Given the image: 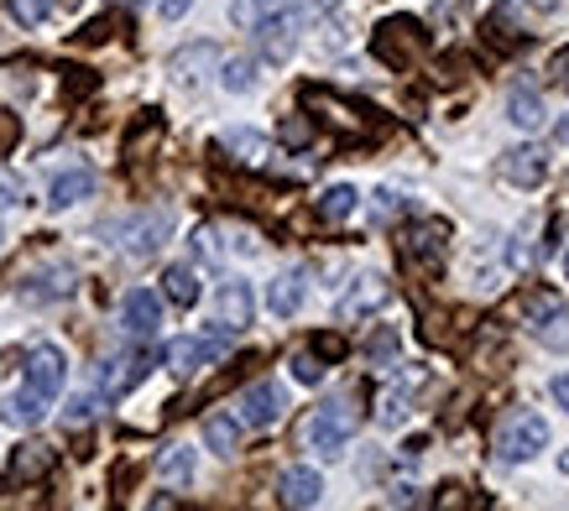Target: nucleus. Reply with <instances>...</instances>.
Here are the masks:
<instances>
[{"label": "nucleus", "mask_w": 569, "mask_h": 511, "mask_svg": "<svg viewBox=\"0 0 569 511\" xmlns=\"http://www.w3.org/2000/svg\"><path fill=\"white\" fill-rule=\"evenodd\" d=\"M371 52H377L387 69H413L418 58L429 52V32L413 17H387L377 27V37H371Z\"/></svg>", "instance_id": "f257e3e1"}, {"label": "nucleus", "mask_w": 569, "mask_h": 511, "mask_svg": "<svg viewBox=\"0 0 569 511\" xmlns=\"http://www.w3.org/2000/svg\"><path fill=\"white\" fill-rule=\"evenodd\" d=\"M350 433H356V408H350V397L325 402V408L303 423V443H309L313 454H340Z\"/></svg>", "instance_id": "f03ea898"}, {"label": "nucleus", "mask_w": 569, "mask_h": 511, "mask_svg": "<svg viewBox=\"0 0 569 511\" xmlns=\"http://www.w3.org/2000/svg\"><path fill=\"white\" fill-rule=\"evenodd\" d=\"M303 104H309L313 116L325 120L329 131H340V137H371V116H366L361 104H350V100H340L335 89H303Z\"/></svg>", "instance_id": "7ed1b4c3"}, {"label": "nucleus", "mask_w": 569, "mask_h": 511, "mask_svg": "<svg viewBox=\"0 0 569 511\" xmlns=\"http://www.w3.org/2000/svg\"><path fill=\"white\" fill-rule=\"evenodd\" d=\"M497 449H501V460H507V464L533 460L538 449H549V423H543L538 412H518V418H507Z\"/></svg>", "instance_id": "20e7f679"}, {"label": "nucleus", "mask_w": 569, "mask_h": 511, "mask_svg": "<svg viewBox=\"0 0 569 511\" xmlns=\"http://www.w3.org/2000/svg\"><path fill=\"white\" fill-rule=\"evenodd\" d=\"M157 324H162V298L147 288H131L121 303V329L131 334V340H152Z\"/></svg>", "instance_id": "39448f33"}, {"label": "nucleus", "mask_w": 569, "mask_h": 511, "mask_svg": "<svg viewBox=\"0 0 569 511\" xmlns=\"http://www.w3.org/2000/svg\"><path fill=\"white\" fill-rule=\"evenodd\" d=\"M63 375H69L63 350H58V344H37L32 360H27V387H32V392H42L52 402V397L63 392Z\"/></svg>", "instance_id": "423d86ee"}, {"label": "nucleus", "mask_w": 569, "mask_h": 511, "mask_svg": "<svg viewBox=\"0 0 569 511\" xmlns=\"http://www.w3.org/2000/svg\"><path fill=\"white\" fill-rule=\"evenodd\" d=\"M282 408H288V397H282L277 381H257V387L241 392V423L246 428H272L277 418H282Z\"/></svg>", "instance_id": "0eeeda50"}, {"label": "nucleus", "mask_w": 569, "mask_h": 511, "mask_svg": "<svg viewBox=\"0 0 569 511\" xmlns=\"http://www.w3.org/2000/svg\"><path fill=\"white\" fill-rule=\"evenodd\" d=\"M251 288H246L241 277H230L220 292H214V324L224 329V334H241L246 324H251Z\"/></svg>", "instance_id": "6e6552de"}, {"label": "nucleus", "mask_w": 569, "mask_h": 511, "mask_svg": "<svg viewBox=\"0 0 569 511\" xmlns=\"http://www.w3.org/2000/svg\"><path fill=\"white\" fill-rule=\"evenodd\" d=\"M224 340H230L224 329H220V334H204V340H173L162 355H168V365H173L178 375H189V371H199L204 360H220L224 355Z\"/></svg>", "instance_id": "1a4fd4ad"}, {"label": "nucleus", "mask_w": 569, "mask_h": 511, "mask_svg": "<svg viewBox=\"0 0 569 511\" xmlns=\"http://www.w3.org/2000/svg\"><path fill=\"white\" fill-rule=\"evenodd\" d=\"M168 236H173V214H168V209L137 214V220L126 224V251H131V255H152Z\"/></svg>", "instance_id": "9d476101"}, {"label": "nucleus", "mask_w": 569, "mask_h": 511, "mask_svg": "<svg viewBox=\"0 0 569 511\" xmlns=\"http://www.w3.org/2000/svg\"><path fill=\"white\" fill-rule=\"evenodd\" d=\"M501 178L518 188H538L549 178V157L538 152V147H512V152L501 157Z\"/></svg>", "instance_id": "9b49d317"}, {"label": "nucleus", "mask_w": 569, "mask_h": 511, "mask_svg": "<svg viewBox=\"0 0 569 511\" xmlns=\"http://www.w3.org/2000/svg\"><path fill=\"white\" fill-rule=\"evenodd\" d=\"M141 375H147V355H116L100 365V392L104 397H121L131 387H141Z\"/></svg>", "instance_id": "f8f14e48"}, {"label": "nucleus", "mask_w": 569, "mask_h": 511, "mask_svg": "<svg viewBox=\"0 0 569 511\" xmlns=\"http://www.w3.org/2000/svg\"><path fill=\"white\" fill-rule=\"evenodd\" d=\"M220 152L230 157V162H241V168H261L272 147H267V137H261V131H246V126H236V131H224V137H220Z\"/></svg>", "instance_id": "ddd939ff"}, {"label": "nucleus", "mask_w": 569, "mask_h": 511, "mask_svg": "<svg viewBox=\"0 0 569 511\" xmlns=\"http://www.w3.org/2000/svg\"><path fill=\"white\" fill-rule=\"evenodd\" d=\"M282 507H319V495H325V480H319V470H309V464H298V470H288L282 475Z\"/></svg>", "instance_id": "4468645a"}, {"label": "nucleus", "mask_w": 569, "mask_h": 511, "mask_svg": "<svg viewBox=\"0 0 569 511\" xmlns=\"http://www.w3.org/2000/svg\"><path fill=\"white\" fill-rule=\"evenodd\" d=\"M94 193V172L89 168H73V172H58L48 188V209H73L79 199H89Z\"/></svg>", "instance_id": "2eb2a0df"}, {"label": "nucleus", "mask_w": 569, "mask_h": 511, "mask_svg": "<svg viewBox=\"0 0 569 511\" xmlns=\"http://www.w3.org/2000/svg\"><path fill=\"white\" fill-rule=\"evenodd\" d=\"M381 303H387V282H381V277H361V282L340 298V319H366V313H377Z\"/></svg>", "instance_id": "dca6fc26"}, {"label": "nucleus", "mask_w": 569, "mask_h": 511, "mask_svg": "<svg viewBox=\"0 0 569 511\" xmlns=\"http://www.w3.org/2000/svg\"><path fill=\"white\" fill-rule=\"evenodd\" d=\"M257 42H261V52H267V58H288V52H293V42H298V17H267V21H257Z\"/></svg>", "instance_id": "f3484780"}, {"label": "nucleus", "mask_w": 569, "mask_h": 511, "mask_svg": "<svg viewBox=\"0 0 569 511\" xmlns=\"http://www.w3.org/2000/svg\"><path fill=\"white\" fill-rule=\"evenodd\" d=\"M52 470V449L48 443H21L17 454H11V470L6 475L17 480V485H32V480H42Z\"/></svg>", "instance_id": "a211bd4d"}, {"label": "nucleus", "mask_w": 569, "mask_h": 511, "mask_svg": "<svg viewBox=\"0 0 569 511\" xmlns=\"http://www.w3.org/2000/svg\"><path fill=\"white\" fill-rule=\"evenodd\" d=\"M267 308H272L277 319H293L298 308H303V272L272 277V288H267Z\"/></svg>", "instance_id": "6ab92c4d"}, {"label": "nucleus", "mask_w": 569, "mask_h": 511, "mask_svg": "<svg viewBox=\"0 0 569 511\" xmlns=\"http://www.w3.org/2000/svg\"><path fill=\"white\" fill-rule=\"evenodd\" d=\"M204 443L214 449V454H236L241 449V418H230V412H214V418H204Z\"/></svg>", "instance_id": "aec40b11"}, {"label": "nucleus", "mask_w": 569, "mask_h": 511, "mask_svg": "<svg viewBox=\"0 0 569 511\" xmlns=\"http://www.w3.org/2000/svg\"><path fill=\"white\" fill-rule=\"evenodd\" d=\"M42 418H48V397L32 392V387H21V392L6 402V423L11 428H32V423H42Z\"/></svg>", "instance_id": "412c9836"}, {"label": "nucleus", "mask_w": 569, "mask_h": 511, "mask_svg": "<svg viewBox=\"0 0 569 511\" xmlns=\"http://www.w3.org/2000/svg\"><path fill=\"white\" fill-rule=\"evenodd\" d=\"M507 120L512 126H522V131H538L543 126V94L538 89H512V100H507Z\"/></svg>", "instance_id": "4be33fe9"}, {"label": "nucleus", "mask_w": 569, "mask_h": 511, "mask_svg": "<svg viewBox=\"0 0 569 511\" xmlns=\"http://www.w3.org/2000/svg\"><path fill=\"white\" fill-rule=\"evenodd\" d=\"M356 204H361V193H356L350 183H335V188H325V193H319V220L340 224V220H350V214H356Z\"/></svg>", "instance_id": "5701e85b"}, {"label": "nucleus", "mask_w": 569, "mask_h": 511, "mask_svg": "<svg viewBox=\"0 0 569 511\" xmlns=\"http://www.w3.org/2000/svg\"><path fill=\"white\" fill-rule=\"evenodd\" d=\"M553 308H559V298L553 292H528V298H512V308H507V319H518V324L538 329L543 319H549Z\"/></svg>", "instance_id": "b1692460"}, {"label": "nucleus", "mask_w": 569, "mask_h": 511, "mask_svg": "<svg viewBox=\"0 0 569 511\" xmlns=\"http://www.w3.org/2000/svg\"><path fill=\"white\" fill-rule=\"evenodd\" d=\"M157 475L183 491V485L193 480V449H189V443H173V449H162V460H157Z\"/></svg>", "instance_id": "393cba45"}, {"label": "nucleus", "mask_w": 569, "mask_h": 511, "mask_svg": "<svg viewBox=\"0 0 569 511\" xmlns=\"http://www.w3.org/2000/svg\"><path fill=\"white\" fill-rule=\"evenodd\" d=\"M162 292H168L178 308H193L199 303V272L178 261V267H168V277H162Z\"/></svg>", "instance_id": "a878e982"}, {"label": "nucleus", "mask_w": 569, "mask_h": 511, "mask_svg": "<svg viewBox=\"0 0 569 511\" xmlns=\"http://www.w3.org/2000/svg\"><path fill=\"white\" fill-rule=\"evenodd\" d=\"M449 240V224L445 220H423L408 230V255H439Z\"/></svg>", "instance_id": "bb28decb"}, {"label": "nucleus", "mask_w": 569, "mask_h": 511, "mask_svg": "<svg viewBox=\"0 0 569 511\" xmlns=\"http://www.w3.org/2000/svg\"><path fill=\"white\" fill-rule=\"evenodd\" d=\"M220 84L230 89V94H246V89H257V63L251 58H230L220 73Z\"/></svg>", "instance_id": "cd10ccee"}, {"label": "nucleus", "mask_w": 569, "mask_h": 511, "mask_svg": "<svg viewBox=\"0 0 569 511\" xmlns=\"http://www.w3.org/2000/svg\"><path fill=\"white\" fill-rule=\"evenodd\" d=\"M73 292V272L63 267V272L42 277V288H21V298H32V303H48V298H69Z\"/></svg>", "instance_id": "c85d7f7f"}, {"label": "nucleus", "mask_w": 569, "mask_h": 511, "mask_svg": "<svg viewBox=\"0 0 569 511\" xmlns=\"http://www.w3.org/2000/svg\"><path fill=\"white\" fill-rule=\"evenodd\" d=\"M533 334L549 344V350H565V344H569V313H565V308H553V313L533 329Z\"/></svg>", "instance_id": "c756f323"}, {"label": "nucleus", "mask_w": 569, "mask_h": 511, "mask_svg": "<svg viewBox=\"0 0 569 511\" xmlns=\"http://www.w3.org/2000/svg\"><path fill=\"white\" fill-rule=\"evenodd\" d=\"M397 344H402V340H397V329H387V324H381L377 334L366 340V355L377 360V365H397Z\"/></svg>", "instance_id": "7c9ffc66"}, {"label": "nucleus", "mask_w": 569, "mask_h": 511, "mask_svg": "<svg viewBox=\"0 0 569 511\" xmlns=\"http://www.w3.org/2000/svg\"><path fill=\"white\" fill-rule=\"evenodd\" d=\"M6 11H11L21 27H37V21H48L52 0H6Z\"/></svg>", "instance_id": "2f4dec72"}, {"label": "nucleus", "mask_w": 569, "mask_h": 511, "mask_svg": "<svg viewBox=\"0 0 569 511\" xmlns=\"http://www.w3.org/2000/svg\"><path fill=\"white\" fill-rule=\"evenodd\" d=\"M293 375L303 381V387H319V381H325V360L313 355V350H298V355H293Z\"/></svg>", "instance_id": "473e14b6"}, {"label": "nucleus", "mask_w": 569, "mask_h": 511, "mask_svg": "<svg viewBox=\"0 0 569 511\" xmlns=\"http://www.w3.org/2000/svg\"><path fill=\"white\" fill-rule=\"evenodd\" d=\"M199 63H214V48H209V42H204V48L178 52V58H173V73H178V79H193V69H199Z\"/></svg>", "instance_id": "72a5a7b5"}, {"label": "nucleus", "mask_w": 569, "mask_h": 511, "mask_svg": "<svg viewBox=\"0 0 569 511\" xmlns=\"http://www.w3.org/2000/svg\"><path fill=\"white\" fill-rule=\"evenodd\" d=\"M94 412H100V397L79 392V397H73V402H69V412H63V423H69V428H84L89 418H94Z\"/></svg>", "instance_id": "f704fd0d"}, {"label": "nucleus", "mask_w": 569, "mask_h": 511, "mask_svg": "<svg viewBox=\"0 0 569 511\" xmlns=\"http://www.w3.org/2000/svg\"><path fill=\"white\" fill-rule=\"evenodd\" d=\"M157 137H162V126H157V120H147V131H137V137H131V147H126V157H137V162H141V152H152V147H157Z\"/></svg>", "instance_id": "c9c22d12"}, {"label": "nucleus", "mask_w": 569, "mask_h": 511, "mask_svg": "<svg viewBox=\"0 0 569 511\" xmlns=\"http://www.w3.org/2000/svg\"><path fill=\"white\" fill-rule=\"evenodd\" d=\"M21 141V116H11V110H0V157L11 152Z\"/></svg>", "instance_id": "e433bc0d"}, {"label": "nucleus", "mask_w": 569, "mask_h": 511, "mask_svg": "<svg viewBox=\"0 0 569 511\" xmlns=\"http://www.w3.org/2000/svg\"><path fill=\"white\" fill-rule=\"evenodd\" d=\"M313 355H319V360H340V355H346V340H340V334H313Z\"/></svg>", "instance_id": "4c0bfd02"}, {"label": "nucleus", "mask_w": 569, "mask_h": 511, "mask_svg": "<svg viewBox=\"0 0 569 511\" xmlns=\"http://www.w3.org/2000/svg\"><path fill=\"white\" fill-rule=\"evenodd\" d=\"M549 73H553V84H559V89H569V48H559V52H553Z\"/></svg>", "instance_id": "58836bf2"}, {"label": "nucleus", "mask_w": 569, "mask_h": 511, "mask_svg": "<svg viewBox=\"0 0 569 511\" xmlns=\"http://www.w3.org/2000/svg\"><path fill=\"white\" fill-rule=\"evenodd\" d=\"M282 141H288V147H303V141H309V126H303V120H282Z\"/></svg>", "instance_id": "ea45409f"}, {"label": "nucleus", "mask_w": 569, "mask_h": 511, "mask_svg": "<svg viewBox=\"0 0 569 511\" xmlns=\"http://www.w3.org/2000/svg\"><path fill=\"white\" fill-rule=\"evenodd\" d=\"M157 17H162V21L189 17V0H157Z\"/></svg>", "instance_id": "a19ab883"}, {"label": "nucleus", "mask_w": 569, "mask_h": 511, "mask_svg": "<svg viewBox=\"0 0 569 511\" xmlns=\"http://www.w3.org/2000/svg\"><path fill=\"white\" fill-rule=\"evenodd\" d=\"M236 21L251 27V21H257V0H236Z\"/></svg>", "instance_id": "79ce46f5"}, {"label": "nucleus", "mask_w": 569, "mask_h": 511, "mask_svg": "<svg viewBox=\"0 0 569 511\" xmlns=\"http://www.w3.org/2000/svg\"><path fill=\"white\" fill-rule=\"evenodd\" d=\"M553 397H559V408H565V412H569V371H565V375H559V381H553Z\"/></svg>", "instance_id": "37998d69"}, {"label": "nucleus", "mask_w": 569, "mask_h": 511, "mask_svg": "<svg viewBox=\"0 0 569 511\" xmlns=\"http://www.w3.org/2000/svg\"><path fill=\"white\" fill-rule=\"evenodd\" d=\"M559 141H565V147H569V116L559 120Z\"/></svg>", "instance_id": "c03bdc74"}, {"label": "nucleus", "mask_w": 569, "mask_h": 511, "mask_svg": "<svg viewBox=\"0 0 569 511\" xmlns=\"http://www.w3.org/2000/svg\"><path fill=\"white\" fill-rule=\"evenodd\" d=\"M559 470H565V475H569V454H565V460H559Z\"/></svg>", "instance_id": "a18cd8bd"}, {"label": "nucleus", "mask_w": 569, "mask_h": 511, "mask_svg": "<svg viewBox=\"0 0 569 511\" xmlns=\"http://www.w3.org/2000/svg\"><path fill=\"white\" fill-rule=\"evenodd\" d=\"M565 277H569V251H565Z\"/></svg>", "instance_id": "49530a36"}, {"label": "nucleus", "mask_w": 569, "mask_h": 511, "mask_svg": "<svg viewBox=\"0 0 569 511\" xmlns=\"http://www.w3.org/2000/svg\"><path fill=\"white\" fill-rule=\"evenodd\" d=\"M267 6H282V0H267Z\"/></svg>", "instance_id": "de8ad7c7"}, {"label": "nucleus", "mask_w": 569, "mask_h": 511, "mask_svg": "<svg viewBox=\"0 0 569 511\" xmlns=\"http://www.w3.org/2000/svg\"><path fill=\"white\" fill-rule=\"evenodd\" d=\"M0 240H6V236H0Z\"/></svg>", "instance_id": "09e8293b"}]
</instances>
